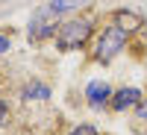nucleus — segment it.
I'll return each instance as SVG.
<instances>
[{"instance_id": "423d86ee", "label": "nucleus", "mask_w": 147, "mask_h": 135, "mask_svg": "<svg viewBox=\"0 0 147 135\" xmlns=\"http://www.w3.org/2000/svg\"><path fill=\"white\" fill-rule=\"evenodd\" d=\"M112 24H118L121 30H127V32L132 35V32H138V30H141L144 18L136 15L132 9H115V12H112Z\"/></svg>"}, {"instance_id": "7ed1b4c3", "label": "nucleus", "mask_w": 147, "mask_h": 135, "mask_svg": "<svg viewBox=\"0 0 147 135\" xmlns=\"http://www.w3.org/2000/svg\"><path fill=\"white\" fill-rule=\"evenodd\" d=\"M56 27H59V15H56L50 6H41V9L32 12L27 32H30L32 41H47V38H53V35H56Z\"/></svg>"}, {"instance_id": "ddd939ff", "label": "nucleus", "mask_w": 147, "mask_h": 135, "mask_svg": "<svg viewBox=\"0 0 147 135\" xmlns=\"http://www.w3.org/2000/svg\"><path fill=\"white\" fill-rule=\"evenodd\" d=\"M138 32H144V38H147V21L141 24V30H138Z\"/></svg>"}, {"instance_id": "20e7f679", "label": "nucleus", "mask_w": 147, "mask_h": 135, "mask_svg": "<svg viewBox=\"0 0 147 135\" xmlns=\"http://www.w3.org/2000/svg\"><path fill=\"white\" fill-rule=\"evenodd\" d=\"M112 85H109L106 79H91L88 85H85V103H88L94 112H100L103 106H109V100H112Z\"/></svg>"}, {"instance_id": "9b49d317", "label": "nucleus", "mask_w": 147, "mask_h": 135, "mask_svg": "<svg viewBox=\"0 0 147 135\" xmlns=\"http://www.w3.org/2000/svg\"><path fill=\"white\" fill-rule=\"evenodd\" d=\"M9 50H12V38L0 32V56H3V53H9Z\"/></svg>"}, {"instance_id": "6e6552de", "label": "nucleus", "mask_w": 147, "mask_h": 135, "mask_svg": "<svg viewBox=\"0 0 147 135\" xmlns=\"http://www.w3.org/2000/svg\"><path fill=\"white\" fill-rule=\"evenodd\" d=\"M91 0H50V6L56 15H65V12H77V9H82V6H88Z\"/></svg>"}, {"instance_id": "9d476101", "label": "nucleus", "mask_w": 147, "mask_h": 135, "mask_svg": "<svg viewBox=\"0 0 147 135\" xmlns=\"http://www.w3.org/2000/svg\"><path fill=\"white\" fill-rule=\"evenodd\" d=\"M68 135H100V132H97V126H91V124H80V126H74Z\"/></svg>"}, {"instance_id": "0eeeda50", "label": "nucleus", "mask_w": 147, "mask_h": 135, "mask_svg": "<svg viewBox=\"0 0 147 135\" xmlns=\"http://www.w3.org/2000/svg\"><path fill=\"white\" fill-rule=\"evenodd\" d=\"M21 97L24 100H38V103H44V100H50V85H44V82H38V79H32V82H27L21 88Z\"/></svg>"}, {"instance_id": "1a4fd4ad", "label": "nucleus", "mask_w": 147, "mask_h": 135, "mask_svg": "<svg viewBox=\"0 0 147 135\" xmlns=\"http://www.w3.org/2000/svg\"><path fill=\"white\" fill-rule=\"evenodd\" d=\"M132 118H136V126H147V97L136 106V115Z\"/></svg>"}, {"instance_id": "f03ea898", "label": "nucleus", "mask_w": 147, "mask_h": 135, "mask_svg": "<svg viewBox=\"0 0 147 135\" xmlns=\"http://www.w3.org/2000/svg\"><path fill=\"white\" fill-rule=\"evenodd\" d=\"M127 44H129V32L121 30L118 24H109V27L97 35V44H94V62H100V65L115 62V59L127 50Z\"/></svg>"}, {"instance_id": "39448f33", "label": "nucleus", "mask_w": 147, "mask_h": 135, "mask_svg": "<svg viewBox=\"0 0 147 135\" xmlns=\"http://www.w3.org/2000/svg\"><path fill=\"white\" fill-rule=\"evenodd\" d=\"M144 100L141 97V88H132V85H124V88H118L112 94V100H109V106H112V112H127V109H136L138 103Z\"/></svg>"}, {"instance_id": "f257e3e1", "label": "nucleus", "mask_w": 147, "mask_h": 135, "mask_svg": "<svg viewBox=\"0 0 147 135\" xmlns=\"http://www.w3.org/2000/svg\"><path fill=\"white\" fill-rule=\"evenodd\" d=\"M91 32H94V21L91 18H71L65 24H59V30H56V47L62 53L80 50V47H85V41L91 38Z\"/></svg>"}, {"instance_id": "f8f14e48", "label": "nucleus", "mask_w": 147, "mask_h": 135, "mask_svg": "<svg viewBox=\"0 0 147 135\" xmlns=\"http://www.w3.org/2000/svg\"><path fill=\"white\" fill-rule=\"evenodd\" d=\"M6 118H9V103L0 100V124H6Z\"/></svg>"}]
</instances>
